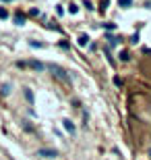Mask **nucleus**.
<instances>
[{
	"instance_id": "nucleus-5",
	"label": "nucleus",
	"mask_w": 151,
	"mask_h": 160,
	"mask_svg": "<svg viewBox=\"0 0 151 160\" xmlns=\"http://www.w3.org/2000/svg\"><path fill=\"white\" fill-rule=\"evenodd\" d=\"M62 125H64V129H66L68 133H75V131H77V129H75V125H73V121H70V119H64V121H62Z\"/></svg>"
},
{
	"instance_id": "nucleus-10",
	"label": "nucleus",
	"mask_w": 151,
	"mask_h": 160,
	"mask_svg": "<svg viewBox=\"0 0 151 160\" xmlns=\"http://www.w3.org/2000/svg\"><path fill=\"white\" fill-rule=\"evenodd\" d=\"M103 29H108V33H110V31L116 29V23H110V21H108V23H103Z\"/></svg>"
},
{
	"instance_id": "nucleus-17",
	"label": "nucleus",
	"mask_w": 151,
	"mask_h": 160,
	"mask_svg": "<svg viewBox=\"0 0 151 160\" xmlns=\"http://www.w3.org/2000/svg\"><path fill=\"white\" fill-rule=\"evenodd\" d=\"M85 8H87V10H93V4H91V2L87 0V2H85Z\"/></svg>"
},
{
	"instance_id": "nucleus-1",
	"label": "nucleus",
	"mask_w": 151,
	"mask_h": 160,
	"mask_svg": "<svg viewBox=\"0 0 151 160\" xmlns=\"http://www.w3.org/2000/svg\"><path fill=\"white\" fill-rule=\"evenodd\" d=\"M46 69H50V71H52V75H54L56 79H60L62 83H66V85H70V83H73L70 75H68V73H66V71H64V69H62L60 65H54V63H52V65H46Z\"/></svg>"
},
{
	"instance_id": "nucleus-19",
	"label": "nucleus",
	"mask_w": 151,
	"mask_h": 160,
	"mask_svg": "<svg viewBox=\"0 0 151 160\" xmlns=\"http://www.w3.org/2000/svg\"><path fill=\"white\" fill-rule=\"evenodd\" d=\"M108 2H110V0H101V10H106V8H108Z\"/></svg>"
},
{
	"instance_id": "nucleus-7",
	"label": "nucleus",
	"mask_w": 151,
	"mask_h": 160,
	"mask_svg": "<svg viewBox=\"0 0 151 160\" xmlns=\"http://www.w3.org/2000/svg\"><path fill=\"white\" fill-rule=\"evenodd\" d=\"M23 94H25V100H27L29 104H33V92H31L29 87H25V92H23Z\"/></svg>"
},
{
	"instance_id": "nucleus-14",
	"label": "nucleus",
	"mask_w": 151,
	"mask_h": 160,
	"mask_svg": "<svg viewBox=\"0 0 151 160\" xmlns=\"http://www.w3.org/2000/svg\"><path fill=\"white\" fill-rule=\"evenodd\" d=\"M128 58H130V56H128V52H120V60H124V63H126Z\"/></svg>"
},
{
	"instance_id": "nucleus-3",
	"label": "nucleus",
	"mask_w": 151,
	"mask_h": 160,
	"mask_svg": "<svg viewBox=\"0 0 151 160\" xmlns=\"http://www.w3.org/2000/svg\"><path fill=\"white\" fill-rule=\"evenodd\" d=\"M37 156H44V158H54V156H58V152H56V150H48V148H42V150H37Z\"/></svg>"
},
{
	"instance_id": "nucleus-22",
	"label": "nucleus",
	"mask_w": 151,
	"mask_h": 160,
	"mask_svg": "<svg viewBox=\"0 0 151 160\" xmlns=\"http://www.w3.org/2000/svg\"><path fill=\"white\" fill-rule=\"evenodd\" d=\"M149 154H151V152H149Z\"/></svg>"
},
{
	"instance_id": "nucleus-9",
	"label": "nucleus",
	"mask_w": 151,
	"mask_h": 160,
	"mask_svg": "<svg viewBox=\"0 0 151 160\" xmlns=\"http://www.w3.org/2000/svg\"><path fill=\"white\" fill-rule=\"evenodd\" d=\"M118 6L120 8H130L133 6V0H118Z\"/></svg>"
},
{
	"instance_id": "nucleus-21",
	"label": "nucleus",
	"mask_w": 151,
	"mask_h": 160,
	"mask_svg": "<svg viewBox=\"0 0 151 160\" xmlns=\"http://www.w3.org/2000/svg\"><path fill=\"white\" fill-rule=\"evenodd\" d=\"M2 2H12V0H2Z\"/></svg>"
},
{
	"instance_id": "nucleus-11",
	"label": "nucleus",
	"mask_w": 151,
	"mask_h": 160,
	"mask_svg": "<svg viewBox=\"0 0 151 160\" xmlns=\"http://www.w3.org/2000/svg\"><path fill=\"white\" fill-rule=\"evenodd\" d=\"M0 19H8V10L0 6Z\"/></svg>"
},
{
	"instance_id": "nucleus-15",
	"label": "nucleus",
	"mask_w": 151,
	"mask_h": 160,
	"mask_svg": "<svg viewBox=\"0 0 151 160\" xmlns=\"http://www.w3.org/2000/svg\"><path fill=\"white\" fill-rule=\"evenodd\" d=\"M114 85L120 87V85H122V79H120V77H114Z\"/></svg>"
},
{
	"instance_id": "nucleus-16",
	"label": "nucleus",
	"mask_w": 151,
	"mask_h": 160,
	"mask_svg": "<svg viewBox=\"0 0 151 160\" xmlns=\"http://www.w3.org/2000/svg\"><path fill=\"white\" fill-rule=\"evenodd\" d=\"M29 15H31V17H37V15H40V10H37V8H31V10H29Z\"/></svg>"
},
{
	"instance_id": "nucleus-4",
	"label": "nucleus",
	"mask_w": 151,
	"mask_h": 160,
	"mask_svg": "<svg viewBox=\"0 0 151 160\" xmlns=\"http://www.w3.org/2000/svg\"><path fill=\"white\" fill-rule=\"evenodd\" d=\"M77 44H79L81 48H85V46L89 44V36H87V33H81V36L77 38Z\"/></svg>"
},
{
	"instance_id": "nucleus-13",
	"label": "nucleus",
	"mask_w": 151,
	"mask_h": 160,
	"mask_svg": "<svg viewBox=\"0 0 151 160\" xmlns=\"http://www.w3.org/2000/svg\"><path fill=\"white\" fill-rule=\"evenodd\" d=\"M68 10H70V15H75V13L79 10V6H77V4H70V6H68Z\"/></svg>"
},
{
	"instance_id": "nucleus-8",
	"label": "nucleus",
	"mask_w": 151,
	"mask_h": 160,
	"mask_svg": "<svg viewBox=\"0 0 151 160\" xmlns=\"http://www.w3.org/2000/svg\"><path fill=\"white\" fill-rule=\"evenodd\" d=\"M15 23H17V25H25V15L17 13V15H15Z\"/></svg>"
},
{
	"instance_id": "nucleus-6",
	"label": "nucleus",
	"mask_w": 151,
	"mask_h": 160,
	"mask_svg": "<svg viewBox=\"0 0 151 160\" xmlns=\"http://www.w3.org/2000/svg\"><path fill=\"white\" fill-rule=\"evenodd\" d=\"M106 40H108L110 46H116V44L120 42V38H116V36H112V33H106Z\"/></svg>"
},
{
	"instance_id": "nucleus-18",
	"label": "nucleus",
	"mask_w": 151,
	"mask_h": 160,
	"mask_svg": "<svg viewBox=\"0 0 151 160\" xmlns=\"http://www.w3.org/2000/svg\"><path fill=\"white\" fill-rule=\"evenodd\" d=\"M8 92H10V89H8V85H4V87H2V96H8Z\"/></svg>"
},
{
	"instance_id": "nucleus-20",
	"label": "nucleus",
	"mask_w": 151,
	"mask_h": 160,
	"mask_svg": "<svg viewBox=\"0 0 151 160\" xmlns=\"http://www.w3.org/2000/svg\"><path fill=\"white\" fill-rule=\"evenodd\" d=\"M130 42H133V44H137V42H139V33H135V36L130 38Z\"/></svg>"
},
{
	"instance_id": "nucleus-12",
	"label": "nucleus",
	"mask_w": 151,
	"mask_h": 160,
	"mask_svg": "<svg viewBox=\"0 0 151 160\" xmlns=\"http://www.w3.org/2000/svg\"><path fill=\"white\" fill-rule=\"evenodd\" d=\"M29 46H31V48H44V44H42V42H29Z\"/></svg>"
},
{
	"instance_id": "nucleus-2",
	"label": "nucleus",
	"mask_w": 151,
	"mask_h": 160,
	"mask_svg": "<svg viewBox=\"0 0 151 160\" xmlns=\"http://www.w3.org/2000/svg\"><path fill=\"white\" fill-rule=\"evenodd\" d=\"M17 67H21V69H27V67H29V69H33V71H44V69H46V65L40 63V60H29V63H21V60H19Z\"/></svg>"
}]
</instances>
